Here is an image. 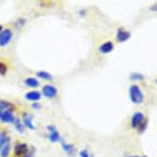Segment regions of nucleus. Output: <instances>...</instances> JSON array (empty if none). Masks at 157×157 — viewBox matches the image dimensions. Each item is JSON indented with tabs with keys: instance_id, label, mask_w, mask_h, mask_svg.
Here are the masks:
<instances>
[{
	"instance_id": "f257e3e1",
	"label": "nucleus",
	"mask_w": 157,
	"mask_h": 157,
	"mask_svg": "<svg viewBox=\"0 0 157 157\" xmlns=\"http://www.w3.org/2000/svg\"><path fill=\"white\" fill-rule=\"evenodd\" d=\"M129 95L131 101L136 104H141L144 99V96L140 88L137 85H132L129 88Z\"/></svg>"
},
{
	"instance_id": "f03ea898",
	"label": "nucleus",
	"mask_w": 157,
	"mask_h": 157,
	"mask_svg": "<svg viewBox=\"0 0 157 157\" xmlns=\"http://www.w3.org/2000/svg\"><path fill=\"white\" fill-rule=\"evenodd\" d=\"M145 120L144 115L140 112H137L134 113L131 118V124L134 128L140 127L144 124Z\"/></svg>"
},
{
	"instance_id": "7ed1b4c3",
	"label": "nucleus",
	"mask_w": 157,
	"mask_h": 157,
	"mask_svg": "<svg viewBox=\"0 0 157 157\" xmlns=\"http://www.w3.org/2000/svg\"><path fill=\"white\" fill-rule=\"evenodd\" d=\"M12 32L9 29H5L0 33V46L6 45L11 40Z\"/></svg>"
},
{
	"instance_id": "20e7f679",
	"label": "nucleus",
	"mask_w": 157,
	"mask_h": 157,
	"mask_svg": "<svg viewBox=\"0 0 157 157\" xmlns=\"http://www.w3.org/2000/svg\"><path fill=\"white\" fill-rule=\"evenodd\" d=\"M43 94L48 98H55L58 93L57 89L50 85H46L43 86L42 90Z\"/></svg>"
},
{
	"instance_id": "39448f33",
	"label": "nucleus",
	"mask_w": 157,
	"mask_h": 157,
	"mask_svg": "<svg viewBox=\"0 0 157 157\" xmlns=\"http://www.w3.org/2000/svg\"><path fill=\"white\" fill-rule=\"evenodd\" d=\"M15 120L12 111H0V121L3 123H13Z\"/></svg>"
},
{
	"instance_id": "423d86ee",
	"label": "nucleus",
	"mask_w": 157,
	"mask_h": 157,
	"mask_svg": "<svg viewBox=\"0 0 157 157\" xmlns=\"http://www.w3.org/2000/svg\"><path fill=\"white\" fill-rule=\"evenodd\" d=\"M48 131L50 132L49 139L52 142H57L60 140V135L58 131H57L55 126L53 125H50L47 127Z\"/></svg>"
},
{
	"instance_id": "0eeeda50",
	"label": "nucleus",
	"mask_w": 157,
	"mask_h": 157,
	"mask_svg": "<svg viewBox=\"0 0 157 157\" xmlns=\"http://www.w3.org/2000/svg\"><path fill=\"white\" fill-rule=\"evenodd\" d=\"M130 36H131L130 33L128 31L124 29L123 28H120L118 29L117 32L116 37L118 42H125L129 39Z\"/></svg>"
},
{
	"instance_id": "6e6552de",
	"label": "nucleus",
	"mask_w": 157,
	"mask_h": 157,
	"mask_svg": "<svg viewBox=\"0 0 157 157\" xmlns=\"http://www.w3.org/2000/svg\"><path fill=\"white\" fill-rule=\"evenodd\" d=\"M113 44L111 41H107L102 44L99 48V50L101 53L107 54L112 52L113 49Z\"/></svg>"
},
{
	"instance_id": "1a4fd4ad",
	"label": "nucleus",
	"mask_w": 157,
	"mask_h": 157,
	"mask_svg": "<svg viewBox=\"0 0 157 157\" xmlns=\"http://www.w3.org/2000/svg\"><path fill=\"white\" fill-rule=\"evenodd\" d=\"M14 151L17 155L25 156L28 152V148L25 144H18L15 146Z\"/></svg>"
},
{
	"instance_id": "9d476101",
	"label": "nucleus",
	"mask_w": 157,
	"mask_h": 157,
	"mask_svg": "<svg viewBox=\"0 0 157 157\" xmlns=\"http://www.w3.org/2000/svg\"><path fill=\"white\" fill-rule=\"evenodd\" d=\"M23 120L24 124L28 128L30 129H34L35 128V126L33 123V117L30 114L25 113L23 115Z\"/></svg>"
},
{
	"instance_id": "9b49d317",
	"label": "nucleus",
	"mask_w": 157,
	"mask_h": 157,
	"mask_svg": "<svg viewBox=\"0 0 157 157\" xmlns=\"http://www.w3.org/2000/svg\"><path fill=\"white\" fill-rule=\"evenodd\" d=\"M41 94L37 91H30L26 93L25 98L26 99L32 101H38L40 99Z\"/></svg>"
},
{
	"instance_id": "f8f14e48",
	"label": "nucleus",
	"mask_w": 157,
	"mask_h": 157,
	"mask_svg": "<svg viewBox=\"0 0 157 157\" xmlns=\"http://www.w3.org/2000/svg\"><path fill=\"white\" fill-rule=\"evenodd\" d=\"M61 146L64 151H66L69 155H74L75 153V148L74 146L71 144H68L66 142H61Z\"/></svg>"
},
{
	"instance_id": "ddd939ff",
	"label": "nucleus",
	"mask_w": 157,
	"mask_h": 157,
	"mask_svg": "<svg viewBox=\"0 0 157 157\" xmlns=\"http://www.w3.org/2000/svg\"><path fill=\"white\" fill-rule=\"evenodd\" d=\"M14 107L10 102L4 101L0 100V111H13Z\"/></svg>"
},
{
	"instance_id": "4468645a",
	"label": "nucleus",
	"mask_w": 157,
	"mask_h": 157,
	"mask_svg": "<svg viewBox=\"0 0 157 157\" xmlns=\"http://www.w3.org/2000/svg\"><path fill=\"white\" fill-rule=\"evenodd\" d=\"M25 83L27 86L33 88H36L39 86V82L38 80L32 77L26 78L25 80Z\"/></svg>"
},
{
	"instance_id": "2eb2a0df",
	"label": "nucleus",
	"mask_w": 157,
	"mask_h": 157,
	"mask_svg": "<svg viewBox=\"0 0 157 157\" xmlns=\"http://www.w3.org/2000/svg\"><path fill=\"white\" fill-rule=\"evenodd\" d=\"M10 141V138L4 132H0V151L7 142Z\"/></svg>"
},
{
	"instance_id": "dca6fc26",
	"label": "nucleus",
	"mask_w": 157,
	"mask_h": 157,
	"mask_svg": "<svg viewBox=\"0 0 157 157\" xmlns=\"http://www.w3.org/2000/svg\"><path fill=\"white\" fill-rule=\"evenodd\" d=\"M10 151V140L6 143L0 151L1 157H8Z\"/></svg>"
},
{
	"instance_id": "f3484780",
	"label": "nucleus",
	"mask_w": 157,
	"mask_h": 157,
	"mask_svg": "<svg viewBox=\"0 0 157 157\" xmlns=\"http://www.w3.org/2000/svg\"><path fill=\"white\" fill-rule=\"evenodd\" d=\"M36 74L39 78L45 80H51L53 79L52 75L50 73H48L46 71H39L37 72Z\"/></svg>"
},
{
	"instance_id": "a211bd4d",
	"label": "nucleus",
	"mask_w": 157,
	"mask_h": 157,
	"mask_svg": "<svg viewBox=\"0 0 157 157\" xmlns=\"http://www.w3.org/2000/svg\"><path fill=\"white\" fill-rule=\"evenodd\" d=\"M13 123H14L15 129H17V131H18L19 132H23V130H24L23 125L21 123L20 120L18 118H15Z\"/></svg>"
},
{
	"instance_id": "6ab92c4d",
	"label": "nucleus",
	"mask_w": 157,
	"mask_h": 157,
	"mask_svg": "<svg viewBox=\"0 0 157 157\" xmlns=\"http://www.w3.org/2000/svg\"><path fill=\"white\" fill-rule=\"evenodd\" d=\"M131 78L134 80H141L144 79V75L139 73H134L131 75Z\"/></svg>"
},
{
	"instance_id": "aec40b11",
	"label": "nucleus",
	"mask_w": 157,
	"mask_h": 157,
	"mask_svg": "<svg viewBox=\"0 0 157 157\" xmlns=\"http://www.w3.org/2000/svg\"><path fill=\"white\" fill-rule=\"evenodd\" d=\"M7 67L6 65L3 63L0 62V74H5L7 72Z\"/></svg>"
},
{
	"instance_id": "412c9836",
	"label": "nucleus",
	"mask_w": 157,
	"mask_h": 157,
	"mask_svg": "<svg viewBox=\"0 0 157 157\" xmlns=\"http://www.w3.org/2000/svg\"><path fill=\"white\" fill-rule=\"evenodd\" d=\"M80 157H90V155L88 151L86 150H83L80 153Z\"/></svg>"
},
{
	"instance_id": "4be33fe9",
	"label": "nucleus",
	"mask_w": 157,
	"mask_h": 157,
	"mask_svg": "<svg viewBox=\"0 0 157 157\" xmlns=\"http://www.w3.org/2000/svg\"><path fill=\"white\" fill-rule=\"evenodd\" d=\"M33 108L34 109H39V107H40V105L38 104V103H37V102H35V103H34L33 104Z\"/></svg>"
},
{
	"instance_id": "5701e85b",
	"label": "nucleus",
	"mask_w": 157,
	"mask_h": 157,
	"mask_svg": "<svg viewBox=\"0 0 157 157\" xmlns=\"http://www.w3.org/2000/svg\"><path fill=\"white\" fill-rule=\"evenodd\" d=\"M151 10H157V5H153L151 7Z\"/></svg>"
},
{
	"instance_id": "b1692460",
	"label": "nucleus",
	"mask_w": 157,
	"mask_h": 157,
	"mask_svg": "<svg viewBox=\"0 0 157 157\" xmlns=\"http://www.w3.org/2000/svg\"><path fill=\"white\" fill-rule=\"evenodd\" d=\"M2 26L0 25V33H1V31H2Z\"/></svg>"
},
{
	"instance_id": "393cba45",
	"label": "nucleus",
	"mask_w": 157,
	"mask_h": 157,
	"mask_svg": "<svg viewBox=\"0 0 157 157\" xmlns=\"http://www.w3.org/2000/svg\"><path fill=\"white\" fill-rule=\"evenodd\" d=\"M129 157H140V156H129Z\"/></svg>"
},
{
	"instance_id": "a878e982",
	"label": "nucleus",
	"mask_w": 157,
	"mask_h": 157,
	"mask_svg": "<svg viewBox=\"0 0 157 157\" xmlns=\"http://www.w3.org/2000/svg\"><path fill=\"white\" fill-rule=\"evenodd\" d=\"M141 157H147V156H141Z\"/></svg>"
},
{
	"instance_id": "bb28decb",
	"label": "nucleus",
	"mask_w": 157,
	"mask_h": 157,
	"mask_svg": "<svg viewBox=\"0 0 157 157\" xmlns=\"http://www.w3.org/2000/svg\"><path fill=\"white\" fill-rule=\"evenodd\" d=\"M156 85H157V78H156Z\"/></svg>"
}]
</instances>
